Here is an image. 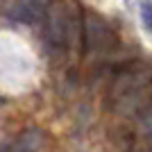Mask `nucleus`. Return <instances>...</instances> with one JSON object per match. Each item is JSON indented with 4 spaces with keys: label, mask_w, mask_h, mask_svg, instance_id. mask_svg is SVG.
Segmentation results:
<instances>
[{
    "label": "nucleus",
    "mask_w": 152,
    "mask_h": 152,
    "mask_svg": "<svg viewBox=\"0 0 152 152\" xmlns=\"http://www.w3.org/2000/svg\"><path fill=\"white\" fill-rule=\"evenodd\" d=\"M0 152H9V148H0Z\"/></svg>",
    "instance_id": "obj_7"
},
{
    "label": "nucleus",
    "mask_w": 152,
    "mask_h": 152,
    "mask_svg": "<svg viewBox=\"0 0 152 152\" xmlns=\"http://www.w3.org/2000/svg\"><path fill=\"white\" fill-rule=\"evenodd\" d=\"M141 18H143L145 30L152 32V2H143V5H141Z\"/></svg>",
    "instance_id": "obj_6"
},
{
    "label": "nucleus",
    "mask_w": 152,
    "mask_h": 152,
    "mask_svg": "<svg viewBox=\"0 0 152 152\" xmlns=\"http://www.w3.org/2000/svg\"><path fill=\"white\" fill-rule=\"evenodd\" d=\"M152 77L145 68H127L116 77L114 86H111V98H114L116 111L129 116L139 114L141 109H145L150 104L152 95Z\"/></svg>",
    "instance_id": "obj_1"
},
{
    "label": "nucleus",
    "mask_w": 152,
    "mask_h": 152,
    "mask_svg": "<svg viewBox=\"0 0 152 152\" xmlns=\"http://www.w3.org/2000/svg\"><path fill=\"white\" fill-rule=\"evenodd\" d=\"M48 5H50V0H18V5L14 9V18L32 23L48 9Z\"/></svg>",
    "instance_id": "obj_4"
},
{
    "label": "nucleus",
    "mask_w": 152,
    "mask_h": 152,
    "mask_svg": "<svg viewBox=\"0 0 152 152\" xmlns=\"http://www.w3.org/2000/svg\"><path fill=\"white\" fill-rule=\"evenodd\" d=\"M41 141H43L41 132H39V129H30V132H25L16 141V145L9 152H37L39 148H41Z\"/></svg>",
    "instance_id": "obj_5"
},
{
    "label": "nucleus",
    "mask_w": 152,
    "mask_h": 152,
    "mask_svg": "<svg viewBox=\"0 0 152 152\" xmlns=\"http://www.w3.org/2000/svg\"><path fill=\"white\" fill-rule=\"evenodd\" d=\"M114 43H116L114 32L109 30V25L100 16H86L82 20V45H84V50L104 52Z\"/></svg>",
    "instance_id": "obj_3"
},
{
    "label": "nucleus",
    "mask_w": 152,
    "mask_h": 152,
    "mask_svg": "<svg viewBox=\"0 0 152 152\" xmlns=\"http://www.w3.org/2000/svg\"><path fill=\"white\" fill-rule=\"evenodd\" d=\"M45 30H48L50 45L57 50H66L73 41L82 43V18H80L77 7L75 9L68 7L66 0H57V2L48 5Z\"/></svg>",
    "instance_id": "obj_2"
}]
</instances>
